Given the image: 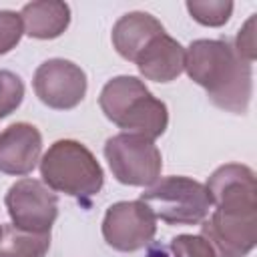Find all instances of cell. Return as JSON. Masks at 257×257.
I'll return each instance as SVG.
<instances>
[{"mask_svg": "<svg viewBox=\"0 0 257 257\" xmlns=\"http://www.w3.org/2000/svg\"><path fill=\"white\" fill-rule=\"evenodd\" d=\"M185 70L207 90L209 100L235 114L247 112L253 94V68L227 40L199 38L185 50Z\"/></svg>", "mask_w": 257, "mask_h": 257, "instance_id": "6da1fadb", "label": "cell"}, {"mask_svg": "<svg viewBox=\"0 0 257 257\" xmlns=\"http://www.w3.org/2000/svg\"><path fill=\"white\" fill-rule=\"evenodd\" d=\"M40 175L48 189L86 201L100 193L104 173L96 157L78 141L60 139L40 159Z\"/></svg>", "mask_w": 257, "mask_h": 257, "instance_id": "7a4b0ae2", "label": "cell"}, {"mask_svg": "<svg viewBox=\"0 0 257 257\" xmlns=\"http://www.w3.org/2000/svg\"><path fill=\"white\" fill-rule=\"evenodd\" d=\"M139 201L167 225H201L211 211L205 185L179 175L155 181L141 193Z\"/></svg>", "mask_w": 257, "mask_h": 257, "instance_id": "3957f363", "label": "cell"}, {"mask_svg": "<svg viewBox=\"0 0 257 257\" xmlns=\"http://www.w3.org/2000/svg\"><path fill=\"white\" fill-rule=\"evenodd\" d=\"M104 157L114 179L131 187H151L161 177L163 157L155 141L135 135L118 133L104 143Z\"/></svg>", "mask_w": 257, "mask_h": 257, "instance_id": "277c9868", "label": "cell"}, {"mask_svg": "<svg viewBox=\"0 0 257 257\" xmlns=\"http://www.w3.org/2000/svg\"><path fill=\"white\" fill-rule=\"evenodd\" d=\"M4 203L12 225L26 231L50 233V227L58 217L56 193L36 179L16 181L8 189Z\"/></svg>", "mask_w": 257, "mask_h": 257, "instance_id": "5b68a950", "label": "cell"}, {"mask_svg": "<svg viewBox=\"0 0 257 257\" xmlns=\"http://www.w3.org/2000/svg\"><path fill=\"white\" fill-rule=\"evenodd\" d=\"M157 233V217L143 201H118L102 219V237L116 251H137L151 245Z\"/></svg>", "mask_w": 257, "mask_h": 257, "instance_id": "8992f818", "label": "cell"}, {"mask_svg": "<svg viewBox=\"0 0 257 257\" xmlns=\"http://www.w3.org/2000/svg\"><path fill=\"white\" fill-rule=\"evenodd\" d=\"M36 96L50 108L68 110L80 104L86 94V74L72 60L50 58L44 60L32 80Z\"/></svg>", "mask_w": 257, "mask_h": 257, "instance_id": "52a82bcc", "label": "cell"}, {"mask_svg": "<svg viewBox=\"0 0 257 257\" xmlns=\"http://www.w3.org/2000/svg\"><path fill=\"white\" fill-rule=\"evenodd\" d=\"M201 223V235L217 257H247L257 243V213H229L213 209Z\"/></svg>", "mask_w": 257, "mask_h": 257, "instance_id": "ba28073f", "label": "cell"}, {"mask_svg": "<svg viewBox=\"0 0 257 257\" xmlns=\"http://www.w3.org/2000/svg\"><path fill=\"white\" fill-rule=\"evenodd\" d=\"M211 207L229 213H257L255 173L247 165L227 163L213 171L205 185Z\"/></svg>", "mask_w": 257, "mask_h": 257, "instance_id": "9c48e42d", "label": "cell"}, {"mask_svg": "<svg viewBox=\"0 0 257 257\" xmlns=\"http://www.w3.org/2000/svg\"><path fill=\"white\" fill-rule=\"evenodd\" d=\"M42 135L30 122H14L0 133V173L28 175L40 161Z\"/></svg>", "mask_w": 257, "mask_h": 257, "instance_id": "30bf717a", "label": "cell"}, {"mask_svg": "<svg viewBox=\"0 0 257 257\" xmlns=\"http://www.w3.org/2000/svg\"><path fill=\"white\" fill-rule=\"evenodd\" d=\"M139 72L153 82H171L185 70V48L167 32L155 36L135 58Z\"/></svg>", "mask_w": 257, "mask_h": 257, "instance_id": "8fae6325", "label": "cell"}, {"mask_svg": "<svg viewBox=\"0 0 257 257\" xmlns=\"http://www.w3.org/2000/svg\"><path fill=\"white\" fill-rule=\"evenodd\" d=\"M114 124L124 128V133H135L155 141L167 131L169 110H167V104L155 98L147 88L145 92H141L128 102V106L122 110V114Z\"/></svg>", "mask_w": 257, "mask_h": 257, "instance_id": "7c38bea8", "label": "cell"}, {"mask_svg": "<svg viewBox=\"0 0 257 257\" xmlns=\"http://www.w3.org/2000/svg\"><path fill=\"white\" fill-rule=\"evenodd\" d=\"M163 24L149 12H128L120 16L112 26V46L124 58L135 62L141 50L159 34H163Z\"/></svg>", "mask_w": 257, "mask_h": 257, "instance_id": "4fadbf2b", "label": "cell"}, {"mask_svg": "<svg viewBox=\"0 0 257 257\" xmlns=\"http://www.w3.org/2000/svg\"><path fill=\"white\" fill-rule=\"evenodd\" d=\"M24 34L38 40L58 38L70 24V6L58 0L28 2L20 10Z\"/></svg>", "mask_w": 257, "mask_h": 257, "instance_id": "5bb4252c", "label": "cell"}, {"mask_svg": "<svg viewBox=\"0 0 257 257\" xmlns=\"http://www.w3.org/2000/svg\"><path fill=\"white\" fill-rule=\"evenodd\" d=\"M50 249V233L26 231L16 225H2L0 257H44Z\"/></svg>", "mask_w": 257, "mask_h": 257, "instance_id": "9a60e30c", "label": "cell"}, {"mask_svg": "<svg viewBox=\"0 0 257 257\" xmlns=\"http://www.w3.org/2000/svg\"><path fill=\"white\" fill-rule=\"evenodd\" d=\"M147 86L143 80H139L137 76H128V74H122V76H114L110 78L102 90H100V96H98V104H100V110L104 112V116L112 122H116V118L122 114V110L126 108V104L141 92H145Z\"/></svg>", "mask_w": 257, "mask_h": 257, "instance_id": "2e32d148", "label": "cell"}, {"mask_svg": "<svg viewBox=\"0 0 257 257\" xmlns=\"http://www.w3.org/2000/svg\"><path fill=\"white\" fill-rule=\"evenodd\" d=\"M189 14L203 26H223L233 12V2L229 0H189Z\"/></svg>", "mask_w": 257, "mask_h": 257, "instance_id": "e0dca14e", "label": "cell"}, {"mask_svg": "<svg viewBox=\"0 0 257 257\" xmlns=\"http://www.w3.org/2000/svg\"><path fill=\"white\" fill-rule=\"evenodd\" d=\"M24 98V82L10 70H0V118L12 114Z\"/></svg>", "mask_w": 257, "mask_h": 257, "instance_id": "ac0fdd59", "label": "cell"}, {"mask_svg": "<svg viewBox=\"0 0 257 257\" xmlns=\"http://www.w3.org/2000/svg\"><path fill=\"white\" fill-rule=\"evenodd\" d=\"M171 251L175 257H217L203 235H177L171 239Z\"/></svg>", "mask_w": 257, "mask_h": 257, "instance_id": "d6986e66", "label": "cell"}, {"mask_svg": "<svg viewBox=\"0 0 257 257\" xmlns=\"http://www.w3.org/2000/svg\"><path fill=\"white\" fill-rule=\"evenodd\" d=\"M24 28L20 14L12 10H0V54L10 52L22 38Z\"/></svg>", "mask_w": 257, "mask_h": 257, "instance_id": "ffe728a7", "label": "cell"}, {"mask_svg": "<svg viewBox=\"0 0 257 257\" xmlns=\"http://www.w3.org/2000/svg\"><path fill=\"white\" fill-rule=\"evenodd\" d=\"M235 50L249 62L255 60V14L245 22V26L239 30L235 38Z\"/></svg>", "mask_w": 257, "mask_h": 257, "instance_id": "44dd1931", "label": "cell"}, {"mask_svg": "<svg viewBox=\"0 0 257 257\" xmlns=\"http://www.w3.org/2000/svg\"><path fill=\"white\" fill-rule=\"evenodd\" d=\"M147 257H169V253L161 245H151L147 251Z\"/></svg>", "mask_w": 257, "mask_h": 257, "instance_id": "7402d4cb", "label": "cell"}, {"mask_svg": "<svg viewBox=\"0 0 257 257\" xmlns=\"http://www.w3.org/2000/svg\"><path fill=\"white\" fill-rule=\"evenodd\" d=\"M0 231H2V225H0Z\"/></svg>", "mask_w": 257, "mask_h": 257, "instance_id": "603a6c76", "label": "cell"}]
</instances>
